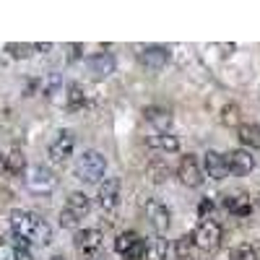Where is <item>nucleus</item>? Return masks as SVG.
<instances>
[{"label": "nucleus", "mask_w": 260, "mask_h": 260, "mask_svg": "<svg viewBox=\"0 0 260 260\" xmlns=\"http://www.w3.org/2000/svg\"><path fill=\"white\" fill-rule=\"evenodd\" d=\"M8 221H11V232L16 240H21L24 245H39V247H47L52 242V229L50 224L42 219V216L31 213V211H11L8 216Z\"/></svg>", "instance_id": "obj_1"}, {"label": "nucleus", "mask_w": 260, "mask_h": 260, "mask_svg": "<svg viewBox=\"0 0 260 260\" xmlns=\"http://www.w3.org/2000/svg\"><path fill=\"white\" fill-rule=\"evenodd\" d=\"M107 172V159L99 151H83L76 161V180L81 182H99Z\"/></svg>", "instance_id": "obj_2"}, {"label": "nucleus", "mask_w": 260, "mask_h": 260, "mask_svg": "<svg viewBox=\"0 0 260 260\" xmlns=\"http://www.w3.org/2000/svg\"><path fill=\"white\" fill-rule=\"evenodd\" d=\"M89 208H91L89 195L81 192V190L71 192V195H68V201H65V208L60 211V226H65V229H76V226L81 224L83 216L89 213Z\"/></svg>", "instance_id": "obj_3"}, {"label": "nucleus", "mask_w": 260, "mask_h": 260, "mask_svg": "<svg viewBox=\"0 0 260 260\" xmlns=\"http://www.w3.org/2000/svg\"><path fill=\"white\" fill-rule=\"evenodd\" d=\"M190 240L192 245L203 250V252H213V250H219L221 245V226L219 221H213V219H203L198 226H195V232L190 234Z\"/></svg>", "instance_id": "obj_4"}, {"label": "nucleus", "mask_w": 260, "mask_h": 260, "mask_svg": "<svg viewBox=\"0 0 260 260\" xmlns=\"http://www.w3.org/2000/svg\"><path fill=\"white\" fill-rule=\"evenodd\" d=\"M115 250L122 260H143L146 255V242L138 232H122L115 240Z\"/></svg>", "instance_id": "obj_5"}, {"label": "nucleus", "mask_w": 260, "mask_h": 260, "mask_svg": "<svg viewBox=\"0 0 260 260\" xmlns=\"http://www.w3.org/2000/svg\"><path fill=\"white\" fill-rule=\"evenodd\" d=\"M102 240H104V234L99 229H78L73 237V245H76L81 260H94L102 247Z\"/></svg>", "instance_id": "obj_6"}, {"label": "nucleus", "mask_w": 260, "mask_h": 260, "mask_svg": "<svg viewBox=\"0 0 260 260\" xmlns=\"http://www.w3.org/2000/svg\"><path fill=\"white\" fill-rule=\"evenodd\" d=\"M26 187L37 195H50L55 187H57V177L47 167H31L26 172Z\"/></svg>", "instance_id": "obj_7"}, {"label": "nucleus", "mask_w": 260, "mask_h": 260, "mask_svg": "<svg viewBox=\"0 0 260 260\" xmlns=\"http://www.w3.org/2000/svg\"><path fill=\"white\" fill-rule=\"evenodd\" d=\"M73 148H76V136L71 133V130H57L50 148H47V154L55 164H62V161H68L73 156Z\"/></svg>", "instance_id": "obj_8"}, {"label": "nucleus", "mask_w": 260, "mask_h": 260, "mask_svg": "<svg viewBox=\"0 0 260 260\" xmlns=\"http://www.w3.org/2000/svg\"><path fill=\"white\" fill-rule=\"evenodd\" d=\"M120 190H122V182L120 177H104V182L99 185L96 190V203L102 211H115L120 206Z\"/></svg>", "instance_id": "obj_9"}, {"label": "nucleus", "mask_w": 260, "mask_h": 260, "mask_svg": "<svg viewBox=\"0 0 260 260\" xmlns=\"http://www.w3.org/2000/svg\"><path fill=\"white\" fill-rule=\"evenodd\" d=\"M169 57H172L169 47H161V45H151V47H143L138 52L141 65H143L146 71H154V73H159L164 68V65L169 62Z\"/></svg>", "instance_id": "obj_10"}, {"label": "nucleus", "mask_w": 260, "mask_h": 260, "mask_svg": "<svg viewBox=\"0 0 260 260\" xmlns=\"http://www.w3.org/2000/svg\"><path fill=\"white\" fill-rule=\"evenodd\" d=\"M224 161H226V169L232 172V175H237V177L250 175V172L255 169V156L250 154L247 148H234V151H229V154L224 156Z\"/></svg>", "instance_id": "obj_11"}, {"label": "nucleus", "mask_w": 260, "mask_h": 260, "mask_svg": "<svg viewBox=\"0 0 260 260\" xmlns=\"http://www.w3.org/2000/svg\"><path fill=\"white\" fill-rule=\"evenodd\" d=\"M177 177H180V182L187 185V187H201V185H203V169H201L198 159H195L192 154H187V156L180 159Z\"/></svg>", "instance_id": "obj_12"}, {"label": "nucleus", "mask_w": 260, "mask_h": 260, "mask_svg": "<svg viewBox=\"0 0 260 260\" xmlns=\"http://www.w3.org/2000/svg\"><path fill=\"white\" fill-rule=\"evenodd\" d=\"M146 219H148L151 226H154V232L161 237L169 229V224H172V211L161 201H148L146 203Z\"/></svg>", "instance_id": "obj_13"}, {"label": "nucleus", "mask_w": 260, "mask_h": 260, "mask_svg": "<svg viewBox=\"0 0 260 260\" xmlns=\"http://www.w3.org/2000/svg\"><path fill=\"white\" fill-rule=\"evenodd\" d=\"M203 172L216 180V182H221L226 175H229V169H226V161H224V154H219V151H213L208 148L206 154H203Z\"/></svg>", "instance_id": "obj_14"}, {"label": "nucleus", "mask_w": 260, "mask_h": 260, "mask_svg": "<svg viewBox=\"0 0 260 260\" xmlns=\"http://www.w3.org/2000/svg\"><path fill=\"white\" fill-rule=\"evenodd\" d=\"M115 55L110 52H96L89 57V73H94L96 78H107V76H112L115 73Z\"/></svg>", "instance_id": "obj_15"}, {"label": "nucleus", "mask_w": 260, "mask_h": 260, "mask_svg": "<svg viewBox=\"0 0 260 260\" xmlns=\"http://www.w3.org/2000/svg\"><path fill=\"white\" fill-rule=\"evenodd\" d=\"M143 117H146V122L156 127V133H169V125H172L169 110H164V107H146Z\"/></svg>", "instance_id": "obj_16"}, {"label": "nucleus", "mask_w": 260, "mask_h": 260, "mask_svg": "<svg viewBox=\"0 0 260 260\" xmlns=\"http://www.w3.org/2000/svg\"><path fill=\"white\" fill-rule=\"evenodd\" d=\"M224 208L234 216H250L252 213V203H250V195L245 192H237V195H224Z\"/></svg>", "instance_id": "obj_17"}, {"label": "nucleus", "mask_w": 260, "mask_h": 260, "mask_svg": "<svg viewBox=\"0 0 260 260\" xmlns=\"http://www.w3.org/2000/svg\"><path fill=\"white\" fill-rule=\"evenodd\" d=\"M237 138L247 148H260V125L257 122H240L237 125Z\"/></svg>", "instance_id": "obj_18"}, {"label": "nucleus", "mask_w": 260, "mask_h": 260, "mask_svg": "<svg viewBox=\"0 0 260 260\" xmlns=\"http://www.w3.org/2000/svg\"><path fill=\"white\" fill-rule=\"evenodd\" d=\"M146 143L151 148H159V151H167V154H172V151H177L180 148V141L177 136H172V133H154V136H148Z\"/></svg>", "instance_id": "obj_19"}, {"label": "nucleus", "mask_w": 260, "mask_h": 260, "mask_svg": "<svg viewBox=\"0 0 260 260\" xmlns=\"http://www.w3.org/2000/svg\"><path fill=\"white\" fill-rule=\"evenodd\" d=\"M3 167L11 172V175H21V172L26 169V156L21 148H11L8 154L3 156Z\"/></svg>", "instance_id": "obj_20"}, {"label": "nucleus", "mask_w": 260, "mask_h": 260, "mask_svg": "<svg viewBox=\"0 0 260 260\" xmlns=\"http://www.w3.org/2000/svg\"><path fill=\"white\" fill-rule=\"evenodd\" d=\"M167 252H169V245L164 237H156V240H151V245H146V260H167Z\"/></svg>", "instance_id": "obj_21"}, {"label": "nucleus", "mask_w": 260, "mask_h": 260, "mask_svg": "<svg viewBox=\"0 0 260 260\" xmlns=\"http://www.w3.org/2000/svg\"><path fill=\"white\" fill-rule=\"evenodd\" d=\"M26 245L21 242V240H6V242H0V260H16L18 257V252L24 250Z\"/></svg>", "instance_id": "obj_22"}, {"label": "nucleus", "mask_w": 260, "mask_h": 260, "mask_svg": "<svg viewBox=\"0 0 260 260\" xmlns=\"http://www.w3.org/2000/svg\"><path fill=\"white\" fill-rule=\"evenodd\" d=\"M65 102H68L71 110H81V107L86 104V91L81 89V83H71L68 86V96H65Z\"/></svg>", "instance_id": "obj_23"}, {"label": "nucleus", "mask_w": 260, "mask_h": 260, "mask_svg": "<svg viewBox=\"0 0 260 260\" xmlns=\"http://www.w3.org/2000/svg\"><path fill=\"white\" fill-rule=\"evenodd\" d=\"M148 177L154 180V182H164L169 177V167L164 159H154V161H148Z\"/></svg>", "instance_id": "obj_24"}, {"label": "nucleus", "mask_w": 260, "mask_h": 260, "mask_svg": "<svg viewBox=\"0 0 260 260\" xmlns=\"http://www.w3.org/2000/svg\"><path fill=\"white\" fill-rule=\"evenodd\" d=\"M229 260H257V252H255V247H250V245H237V247L229 252Z\"/></svg>", "instance_id": "obj_25"}, {"label": "nucleus", "mask_w": 260, "mask_h": 260, "mask_svg": "<svg viewBox=\"0 0 260 260\" xmlns=\"http://www.w3.org/2000/svg\"><path fill=\"white\" fill-rule=\"evenodd\" d=\"M31 50H34V45H18V42H11V45H6V52H8L11 57H21V60H26V57L31 55Z\"/></svg>", "instance_id": "obj_26"}, {"label": "nucleus", "mask_w": 260, "mask_h": 260, "mask_svg": "<svg viewBox=\"0 0 260 260\" xmlns=\"http://www.w3.org/2000/svg\"><path fill=\"white\" fill-rule=\"evenodd\" d=\"M190 252H192V240H190V234H182L180 240H177V245H175V255L180 260H187Z\"/></svg>", "instance_id": "obj_27"}, {"label": "nucleus", "mask_w": 260, "mask_h": 260, "mask_svg": "<svg viewBox=\"0 0 260 260\" xmlns=\"http://www.w3.org/2000/svg\"><path fill=\"white\" fill-rule=\"evenodd\" d=\"M221 122L224 125H240V107H237V104H226L221 110Z\"/></svg>", "instance_id": "obj_28"}, {"label": "nucleus", "mask_w": 260, "mask_h": 260, "mask_svg": "<svg viewBox=\"0 0 260 260\" xmlns=\"http://www.w3.org/2000/svg\"><path fill=\"white\" fill-rule=\"evenodd\" d=\"M60 89H62V81H60V76H57V73H50L47 83L42 86V91H45V96H47V99H52V96H55Z\"/></svg>", "instance_id": "obj_29"}, {"label": "nucleus", "mask_w": 260, "mask_h": 260, "mask_svg": "<svg viewBox=\"0 0 260 260\" xmlns=\"http://www.w3.org/2000/svg\"><path fill=\"white\" fill-rule=\"evenodd\" d=\"M211 211H213V203H211L208 198H203V201H201V206H198V213H201V221H203V219H208V216H211Z\"/></svg>", "instance_id": "obj_30"}, {"label": "nucleus", "mask_w": 260, "mask_h": 260, "mask_svg": "<svg viewBox=\"0 0 260 260\" xmlns=\"http://www.w3.org/2000/svg\"><path fill=\"white\" fill-rule=\"evenodd\" d=\"M81 57V45H71V60H78Z\"/></svg>", "instance_id": "obj_31"}, {"label": "nucleus", "mask_w": 260, "mask_h": 260, "mask_svg": "<svg viewBox=\"0 0 260 260\" xmlns=\"http://www.w3.org/2000/svg\"><path fill=\"white\" fill-rule=\"evenodd\" d=\"M52 45H47V42H45V45H34V50H39V52H47Z\"/></svg>", "instance_id": "obj_32"}, {"label": "nucleus", "mask_w": 260, "mask_h": 260, "mask_svg": "<svg viewBox=\"0 0 260 260\" xmlns=\"http://www.w3.org/2000/svg\"><path fill=\"white\" fill-rule=\"evenodd\" d=\"M50 260H68V257H65V255H55V257H50Z\"/></svg>", "instance_id": "obj_33"}, {"label": "nucleus", "mask_w": 260, "mask_h": 260, "mask_svg": "<svg viewBox=\"0 0 260 260\" xmlns=\"http://www.w3.org/2000/svg\"><path fill=\"white\" fill-rule=\"evenodd\" d=\"M257 206H260V195H257Z\"/></svg>", "instance_id": "obj_34"}, {"label": "nucleus", "mask_w": 260, "mask_h": 260, "mask_svg": "<svg viewBox=\"0 0 260 260\" xmlns=\"http://www.w3.org/2000/svg\"><path fill=\"white\" fill-rule=\"evenodd\" d=\"M94 260H102V257H94Z\"/></svg>", "instance_id": "obj_35"}]
</instances>
